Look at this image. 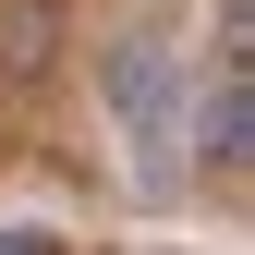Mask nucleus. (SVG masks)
Returning a JSON list of instances; mask_svg holds the SVG:
<instances>
[{
  "instance_id": "1",
  "label": "nucleus",
  "mask_w": 255,
  "mask_h": 255,
  "mask_svg": "<svg viewBox=\"0 0 255 255\" xmlns=\"http://www.w3.org/2000/svg\"><path fill=\"white\" fill-rule=\"evenodd\" d=\"M0 37H12V61H49V0H0Z\"/></svg>"
},
{
  "instance_id": "2",
  "label": "nucleus",
  "mask_w": 255,
  "mask_h": 255,
  "mask_svg": "<svg viewBox=\"0 0 255 255\" xmlns=\"http://www.w3.org/2000/svg\"><path fill=\"white\" fill-rule=\"evenodd\" d=\"M0 255H49V231H0Z\"/></svg>"
}]
</instances>
